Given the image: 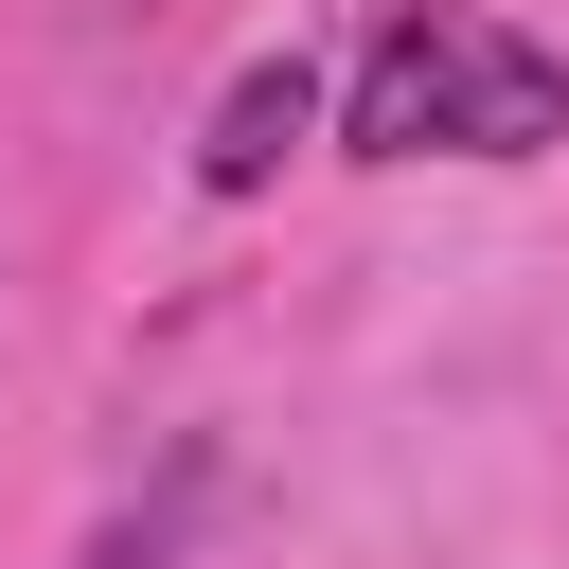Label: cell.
<instances>
[{
  "label": "cell",
  "mask_w": 569,
  "mask_h": 569,
  "mask_svg": "<svg viewBox=\"0 0 569 569\" xmlns=\"http://www.w3.org/2000/svg\"><path fill=\"white\" fill-rule=\"evenodd\" d=\"M356 160H551L569 142V53H533L480 0H391L356 89H338Z\"/></svg>",
  "instance_id": "1"
},
{
  "label": "cell",
  "mask_w": 569,
  "mask_h": 569,
  "mask_svg": "<svg viewBox=\"0 0 569 569\" xmlns=\"http://www.w3.org/2000/svg\"><path fill=\"white\" fill-rule=\"evenodd\" d=\"M302 124H320V53H249V71L213 89V142H196V196H267Z\"/></svg>",
  "instance_id": "2"
},
{
  "label": "cell",
  "mask_w": 569,
  "mask_h": 569,
  "mask_svg": "<svg viewBox=\"0 0 569 569\" xmlns=\"http://www.w3.org/2000/svg\"><path fill=\"white\" fill-rule=\"evenodd\" d=\"M178 533H196V462H178L160 498H124V516H107V533H89L71 569H178Z\"/></svg>",
  "instance_id": "3"
}]
</instances>
